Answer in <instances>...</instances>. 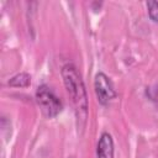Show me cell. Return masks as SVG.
I'll use <instances>...</instances> for the list:
<instances>
[{
    "mask_svg": "<svg viewBox=\"0 0 158 158\" xmlns=\"http://www.w3.org/2000/svg\"><path fill=\"white\" fill-rule=\"evenodd\" d=\"M60 74L65 85V89L70 96L72 104L74 106L78 127L83 128L88 116V95L85 90L84 81L73 63H67L62 67Z\"/></svg>",
    "mask_w": 158,
    "mask_h": 158,
    "instance_id": "6da1fadb",
    "label": "cell"
},
{
    "mask_svg": "<svg viewBox=\"0 0 158 158\" xmlns=\"http://www.w3.org/2000/svg\"><path fill=\"white\" fill-rule=\"evenodd\" d=\"M36 101H37L40 109L42 110V112L47 117L57 116L62 111V109H63V104H62L60 99L51 90L49 86H47L44 84L40 85L37 88Z\"/></svg>",
    "mask_w": 158,
    "mask_h": 158,
    "instance_id": "7a4b0ae2",
    "label": "cell"
},
{
    "mask_svg": "<svg viewBox=\"0 0 158 158\" xmlns=\"http://www.w3.org/2000/svg\"><path fill=\"white\" fill-rule=\"evenodd\" d=\"M95 94L98 101L101 105H107L112 99L116 98V90L111 83V80L104 73H98L95 75Z\"/></svg>",
    "mask_w": 158,
    "mask_h": 158,
    "instance_id": "3957f363",
    "label": "cell"
},
{
    "mask_svg": "<svg viewBox=\"0 0 158 158\" xmlns=\"http://www.w3.org/2000/svg\"><path fill=\"white\" fill-rule=\"evenodd\" d=\"M98 158H114V141L110 133L104 132L96 146Z\"/></svg>",
    "mask_w": 158,
    "mask_h": 158,
    "instance_id": "277c9868",
    "label": "cell"
},
{
    "mask_svg": "<svg viewBox=\"0 0 158 158\" xmlns=\"http://www.w3.org/2000/svg\"><path fill=\"white\" fill-rule=\"evenodd\" d=\"M7 84L14 88H26L31 84V77L27 73H20V74H16L15 77H12L7 81Z\"/></svg>",
    "mask_w": 158,
    "mask_h": 158,
    "instance_id": "5b68a950",
    "label": "cell"
},
{
    "mask_svg": "<svg viewBox=\"0 0 158 158\" xmlns=\"http://www.w3.org/2000/svg\"><path fill=\"white\" fill-rule=\"evenodd\" d=\"M147 10H148V16L149 19L158 23V1H154V0H149L147 1Z\"/></svg>",
    "mask_w": 158,
    "mask_h": 158,
    "instance_id": "8992f818",
    "label": "cell"
}]
</instances>
